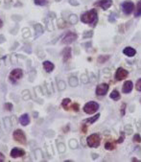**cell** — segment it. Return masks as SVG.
<instances>
[{"instance_id":"4fadbf2b","label":"cell","mask_w":141,"mask_h":162,"mask_svg":"<svg viewBox=\"0 0 141 162\" xmlns=\"http://www.w3.org/2000/svg\"><path fill=\"white\" fill-rule=\"evenodd\" d=\"M25 154V152H24L22 149L20 148H14L11 151V156L14 158H21Z\"/></svg>"},{"instance_id":"277c9868","label":"cell","mask_w":141,"mask_h":162,"mask_svg":"<svg viewBox=\"0 0 141 162\" xmlns=\"http://www.w3.org/2000/svg\"><path fill=\"white\" fill-rule=\"evenodd\" d=\"M23 76V71L20 68H16L14 69L11 73H10L9 76V80L12 83H16L19 79H21Z\"/></svg>"},{"instance_id":"1f68e13d","label":"cell","mask_w":141,"mask_h":162,"mask_svg":"<svg viewBox=\"0 0 141 162\" xmlns=\"http://www.w3.org/2000/svg\"><path fill=\"white\" fill-rule=\"evenodd\" d=\"M93 36V32L92 31H86L84 33V35H82V38H92Z\"/></svg>"},{"instance_id":"30bf717a","label":"cell","mask_w":141,"mask_h":162,"mask_svg":"<svg viewBox=\"0 0 141 162\" xmlns=\"http://www.w3.org/2000/svg\"><path fill=\"white\" fill-rule=\"evenodd\" d=\"M112 5V0H98L94 3V6L96 7H100L104 10V11H106L108 9H110Z\"/></svg>"},{"instance_id":"4316f807","label":"cell","mask_w":141,"mask_h":162,"mask_svg":"<svg viewBox=\"0 0 141 162\" xmlns=\"http://www.w3.org/2000/svg\"><path fill=\"white\" fill-rule=\"evenodd\" d=\"M4 124H5V126H6L7 130H10L12 128V126H13L11 121H10V118H8V117H6V118L4 119Z\"/></svg>"},{"instance_id":"f1b7e54d","label":"cell","mask_w":141,"mask_h":162,"mask_svg":"<svg viewBox=\"0 0 141 162\" xmlns=\"http://www.w3.org/2000/svg\"><path fill=\"white\" fill-rule=\"evenodd\" d=\"M48 3V0H35V4L38 6H45Z\"/></svg>"},{"instance_id":"836d02e7","label":"cell","mask_w":141,"mask_h":162,"mask_svg":"<svg viewBox=\"0 0 141 162\" xmlns=\"http://www.w3.org/2000/svg\"><path fill=\"white\" fill-rule=\"evenodd\" d=\"M124 140H125V132L124 131H121L120 137L117 139V141H116V143H122Z\"/></svg>"},{"instance_id":"5b68a950","label":"cell","mask_w":141,"mask_h":162,"mask_svg":"<svg viewBox=\"0 0 141 162\" xmlns=\"http://www.w3.org/2000/svg\"><path fill=\"white\" fill-rule=\"evenodd\" d=\"M121 9H122V11L125 14H130L133 12H134V4L133 1H130V0H126L124 1L122 4H121Z\"/></svg>"},{"instance_id":"bcb514c9","label":"cell","mask_w":141,"mask_h":162,"mask_svg":"<svg viewBox=\"0 0 141 162\" xmlns=\"http://www.w3.org/2000/svg\"><path fill=\"white\" fill-rule=\"evenodd\" d=\"M3 26V21L1 20V19H0V28H1Z\"/></svg>"},{"instance_id":"ba28073f","label":"cell","mask_w":141,"mask_h":162,"mask_svg":"<svg viewBox=\"0 0 141 162\" xmlns=\"http://www.w3.org/2000/svg\"><path fill=\"white\" fill-rule=\"evenodd\" d=\"M109 89H110V86L108 83L103 82V83H100V85L97 86L95 93L97 96H105L106 93H108Z\"/></svg>"},{"instance_id":"8992f818","label":"cell","mask_w":141,"mask_h":162,"mask_svg":"<svg viewBox=\"0 0 141 162\" xmlns=\"http://www.w3.org/2000/svg\"><path fill=\"white\" fill-rule=\"evenodd\" d=\"M14 139L16 140V142L20 144H26L27 143V139H26V136L25 134L21 130H16L14 131Z\"/></svg>"},{"instance_id":"b9f144b4","label":"cell","mask_w":141,"mask_h":162,"mask_svg":"<svg viewBox=\"0 0 141 162\" xmlns=\"http://www.w3.org/2000/svg\"><path fill=\"white\" fill-rule=\"evenodd\" d=\"M82 132H84V134H86V132L87 128H86V125H82Z\"/></svg>"},{"instance_id":"484cf974","label":"cell","mask_w":141,"mask_h":162,"mask_svg":"<svg viewBox=\"0 0 141 162\" xmlns=\"http://www.w3.org/2000/svg\"><path fill=\"white\" fill-rule=\"evenodd\" d=\"M69 147H70L71 149H73V150L77 149V148H78V142H77V140L71 139V140L69 141Z\"/></svg>"},{"instance_id":"8fae6325","label":"cell","mask_w":141,"mask_h":162,"mask_svg":"<svg viewBox=\"0 0 141 162\" xmlns=\"http://www.w3.org/2000/svg\"><path fill=\"white\" fill-rule=\"evenodd\" d=\"M134 88V83L132 81H126L124 82V85L122 86V92L125 93V94H129V93L132 92Z\"/></svg>"},{"instance_id":"7dc6e473","label":"cell","mask_w":141,"mask_h":162,"mask_svg":"<svg viewBox=\"0 0 141 162\" xmlns=\"http://www.w3.org/2000/svg\"><path fill=\"white\" fill-rule=\"evenodd\" d=\"M56 1H57V2H60V1H61V0H56Z\"/></svg>"},{"instance_id":"d4e9b609","label":"cell","mask_w":141,"mask_h":162,"mask_svg":"<svg viewBox=\"0 0 141 162\" xmlns=\"http://www.w3.org/2000/svg\"><path fill=\"white\" fill-rule=\"evenodd\" d=\"M69 23L70 24H76L77 23V21H78V16H76V14H71V16H69Z\"/></svg>"},{"instance_id":"83f0119b","label":"cell","mask_w":141,"mask_h":162,"mask_svg":"<svg viewBox=\"0 0 141 162\" xmlns=\"http://www.w3.org/2000/svg\"><path fill=\"white\" fill-rule=\"evenodd\" d=\"M65 87H66V86H65V82L64 81H59V82H58V88H59V90H61V91L64 90Z\"/></svg>"},{"instance_id":"74e56055","label":"cell","mask_w":141,"mask_h":162,"mask_svg":"<svg viewBox=\"0 0 141 162\" xmlns=\"http://www.w3.org/2000/svg\"><path fill=\"white\" fill-rule=\"evenodd\" d=\"M89 79H88V77H87V75L86 74H82V83H87L89 81H88Z\"/></svg>"},{"instance_id":"2e32d148","label":"cell","mask_w":141,"mask_h":162,"mask_svg":"<svg viewBox=\"0 0 141 162\" xmlns=\"http://www.w3.org/2000/svg\"><path fill=\"white\" fill-rule=\"evenodd\" d=\"M19 122H20V124L22 126L29 125V123H30V118H29V115L28 114H22L20 116V118H19Z\"/></svg>"},{"instance_id":"e0dca14e","label":"cell","mask_w":141,"mask_h":162,"mask_svg":"<svg viewBox=\"0 0 141 162\" xmlns=\"http://www.w3.org/2000/svg\"><path fill=\"white\" fill-rule=\"evenodd\" d=\"M110 99H112L113 101H118V100H120L121 95H120V93L117 89H113L110 92Z\"/></svg>"},{"instance_id":"d6a6232c","label":"cell","mask_w":141,"mask_h":162,"mask_svg":"<svg viewBox=\"0 0 141 162\" xmlns=\"http://www.w3.org/2000/svg\"><path fill=\"white\" fill-rule=\"evenodd\" d=\"M126 107H127V105H126V103H123L122 106H121V109H120V113L122 116H124L126 113Z\"/></svg>"},{"instance_id":"6da1fadb","label":"cell","mask_w":141,"mask_h":162,"mask_svg":"<svg viewBox=\"0 0 141 162\" xmlns=\"http://www.w3.org/2000/svg\"><path fill=\"white\" fill-rule=\"evenodd\" d=\"M98 20V14L95 9H92L90 11L86 12L82 14L81 16V21L86 24H95Z\"/></svg>"},{"instance_id":"9a60e30c","label":"cell","mask_w":141,"mask_h":162,"mask_svg":"<svg viewBox=\"0 0 141 162\" xmlns=\"http://www.w3.org/2000/svg\"><path fill=\"white\" fill-rule=\"evenodd\" d=\"M43 68H44V70L47 72V73H51L53 70H54L55 68V65L53 64V63L49 61H45L43 62Z\"/></svg>"},{"instance_id":"c3c4849f","label":"cell","mask_w":141,"mask_h":162,"mask_svg":"<svg viewBox=\"0 0 141 162\" xmlns=\"http://www.w3.org/2000/svg\"><path fill=\"white\" fill-rule=\"evenodd\" d=\"M140 103H141V98H140Z\"/></svg>"},{"instance_id":"ab89813d","label":"cell","mask_w":141,"mask_h":162,"mask_svg":"<svg viewBox=\"0 0 141 162\" xmlns=\"http://www.w3.org/2000/svg\"><path fill=\"white\" fill-rule=\"evenodd\" d=\"M35 154H36V156H37V158H41V156H42L41 151H40V150H38V149L35 151Z\"/></svg>"},{"instance_id":"ffe728a7","label":"cell","mask_w":141,"mask_h":162,"mask_svg":"<svg viewBox=\"0 0 141 162\" xmlns=\"http://www.w3.org/2000/svg\"><path fill=\"white\" fill-rule=\"evenodd\" d=\"M134 17H138L141 16V0L138 1V3L136 4V8H135V11H134Z\"/></svg>"},{"instance_id":"52a82bcc","label":"cell","mask_w":141,"mask_h":162,"mask_svg":"<svg viewBox=\"0 0 141 162\" xmlns=\"http://www.w3.org/2000/svg\"><path fill=\"white\" fill-rule=\"evenodd\" d=\"M128 76H129L128 70H126L125 68H123V67H118L117 69H116V71H115V76L114 77H115L116 81L120 82V81L125 80Z\"/></svg>"},{"instance_id":"44dd1931","label":"cell","mask_w":141,"mask_h":162,"mask_svg":"<svg viewBox=\"0 0 141 162\" xmlns=\"http://www.w3.org/2000/svg\"><path fill=\"white\" fill-rule=\"evenodd\" d=\"M105 149L109 151H113L115 149V144L111 141H106L105 144Z\"/></svg>"},{"instance_id":"603a6c76","label":"cell","mask_w":141,"mask_h":162,"mask_svg":"<svg viewBox=\"0 0 141 162\" xmlns=\"http://www.w3.org/2000/svg\"><path fill=\"white\" fill-rule=\"evenodd\" d=\"M70 103H71V100L69 99V98H65V99L62 100V107H64L65 110H68V106H68Z\"/></svg>"},{"instance_id":"7a4b0ae2","label":"cell","mask_w":141,"mask_h":162,"mask_svg":"<svg viewBox=\"0 0 141 162\" xmlns=\"http://www.w3.org/2000/svg\"><path fill=\"white\" fill-rule=\"evenodd\" d=\"M86 143L87 146L90 147V148H97V147L100 146L101 143V137L99 134H93L89 135L86 138Z\"/></svg>"},{"instance_id":"60d3db41","label":"cell","mask_w":141,"mask_h":162,"mask_svg":"<svg viewBox=\"0 0 141 162\" xmlns=\"http://www.w3.org/2000/svg\"><path fill=\"white\" fill-rule=\"evenodd\" d=\"M69 3L72 6H78V5H79V2L76 1V0H69Z\"/></svg>"},{"instance_id":"4dcf8cb0","label":"cell","mask_w":141,"mask_h":162,"mask_svg":"<svg viewBox=\"0 0 141 162\" xmlns=\"http://www.w3.org/2000/svg\"><path fill=\"white\" fill-rule=\"evenodd\" d=\"M58 150H59L60 153H64L65 152V145L64 143H59L58 144Z\"/></svg>"},{"instance_id":"5bb4252c","label":"cell","mask_w":141,"mask_h":162,"mask_svg":"<svg viewBox=\"0 0 141 162\" xmlns=\"http://www.w3.org/2000/svg\"><path fill=\"white\" fill-rule=\"evenodd\" d=\"M123 54L127 56V57L132 58V57L135 56V54H136V50H135L134 48L130 47V46H127V47H125V49L123 50Z\"/></svg>"},{"instance_id":"e575fe53","label":"cell","mask_w":141,"mask_h":162,"mask_svg":"<svg viewBox=\"0 0 141 162\" xmlns=\"http://www.w3.org/2000/svg\"><path fill=\"white\" fill-rule=\"evenodd\" d=\"M135 89H136L137 91L141 92V78H140V79H138L136 83H135Z\"/></svg>"},{"instance_id":"f6af8a7d","label":"cell","mask_w":141,"mask_h":162,"mask_svg":"<svg viewBox=\"0 0 141 162\" xmlns=\"http://www.w3.org/2000/svg\"><path fill=\"white\" fill-rule=\"evenodd\" d=\"M132 161H140V160L137 159V158H132Z\"/></svg>"},{"instance_id":"3957f363","label":"cell","mask_w":141,"mask_h":162,"mask_svg":"<svg viewBox=\"0 0 141 162\" xmlns=\"http://www.w3.org/2000/svg\"><path fill=\"white\" fill-rule=\"evenodd\" d=\"M98 110H99V104L94 101L87 102L84 106V111L86 114H93Z\"/></svg>"},{"instance_id":"7402d4cb","label":"cell","mask_w":141,"mask_h":162,"mask_svg":"<svg viewBox=\"0 0 141 162\" xmlns=\"http://www.w3.org/2000/svg\"><path fill=\"white\" fill-rule=\"evenodd\" d=\"M34 28H35V31H36V34H37V37H38V36H40L41 34L43 33V27L40 25V24H35V26H34Z\"/></svg>"},{"instance_id":"d590c367","label":"cell","mask_w":141,"mask_h":162,"mask_svg":"<svg viewBox=\"0 0 141 162\" xmlns=\"http://www.w3.org/2000/svg\"><path fill=\"white\" fill-rule=\"evenodd\" d=\"M71 109L74 111L78 112V111H79V110H80V106H79V104H77V103H74V104L71 106Z\"/></svg>"},{"instance_id":"ac0fdd59","label":"cell","mask_w":141,"mask_h":162,"mask_svg":"<svg viewBox=\"0 0 141 162\" xmlns=\"http://www.w3.org/2000/svg\"><path fill=\"white\" fill-rule=\"evenodd\" d=\"M99 117H100V113H97L94 116L90 117V118H87V119L84 120V123H89V124H93L94 122H96L97 120L99 119Z\"/></svg>"},{"instance_id":"7c38bea8","label":"cell","mask_w":141,"mask_h":162,"mask_svg":"<svg viewBox=\"0 0 141 162\" xmlns=\"http://www.w3.org/2000/svg\"><path fill=\"white\" fill-rule=\"evenodd\" d=\"M71 54H72V49L70 47H65L62 50V60H64V62H67L70 60Z\"/></svg>"},{"instance_id":"7bdbcfd3","label":"cell","mask_w":141,"mask_h":162,"mask_svg":"<svg viewBox=\"0 0 141 162\" xmlns=\"http://www.w3.org/2000/svg\"><path fill=\"white\" fill-rule=\"evenodd\" d=\"M5 160V156L2 153H0V161H4Z\"/></svg>"},{"instance_id":"8d00e7d4","label":"cell","mask_w":141,"mask_h":162,"mask_svg":"<svg viewBox=\"0 0 141 162\" xmlns=\"http://www.w3.org/2000/svg\"><path fill=\"white\" fill-rule=\"evenodd\" d=\"M5 110H7L9 111H12L13 110V105H12V103H6L5 104Z\"/></svg>"},{"instance_id":"ee69618b","label":"cell","mask_w":141,"mask_h":162,"mask_svg":"<svg viewBox=\"0 0 141 162\" xmlns=\"http://www.w3.org/2000/svg\"><path fill=\"white\" fill-rule=\"evenodd\" d=\"M91 156H92V158H93V159H96V158H98V154H91Z\"/></svg>"},{"instance_id":"d6986e66","label":"cell","mask_w":141,"mask_h":162,"mask_svg":"<svg viewBox=\"0 0 141 162\" xmlns=\"http://www.w3.org/2000/svg\"><path fill=\"white\" fill-rule=\"evenodd\" d=\"M79 83V81H78V78L75 76H71L69 78V86L71 87H76Z\"/></svg>"},{"instance_id":"cb8c5ba5","label":"cell","mask_w":141,"mask_h":162,"mask_svg":"<svg viewBox=\"0 0 141 162\" xmlns=\"http://www.w3.org/2000/svg\"><path fill=\"white\" fill-rule=\"evenodd\" d=\"M110 60V56H99L98 58H97V62H98L99 63H105L106 61Z\"/></svg>"},{"instance_id":"9c48e42d","label":"cell","mask_w":141,"mask_h":162,"mask_svg":"<svg viewBox=\"0 0 141 162\" xmlns=\"http://www.w3.org/2000/svg\"><path fill=\"white\" fill-rule=\"evenodd\" d=\"M78 38V35L75 33H73V32H67L64 37L62 38V43H64V44H70L72 42H74Z\"/></svg>"},{"instance_id":"f35d334b","label":"cell","mask_w":141,"mask_h":162,"mask_svg":"<svg viewBox=\"0 0 141 162\" xmlns=\"http://www.w3.org/2000/svg\"><path fill=\"white\" fill-rule=\"evenodd\" d=\"M58 26H59V28H64V27H66V24L64 23V21L62 20H62L60 19V20L58 21Z\"/></svg>"},{"instance_id":"f546056e","label":"cell","mask_w":141,"mask_h":162,"mask_svg":"<svg viewBox=\"0 0 141 162\" xmlns=\"http://www.w3.org/2000/svg\"><path fill=\"white\" fill-rule=\"evenodd\" d=\"M133 141L134 143H141V136L139 134H135L134 135V138H133Z\"/></svg>"}]
</instances>
